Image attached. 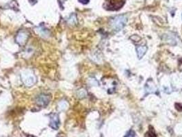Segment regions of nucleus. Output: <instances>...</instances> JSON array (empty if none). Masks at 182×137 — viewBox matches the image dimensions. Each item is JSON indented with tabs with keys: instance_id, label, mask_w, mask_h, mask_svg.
I'll return each mask as SVG.
<instances>
[{
	"instance_id": "3",
	"label": "nucleus",
	"mask_w": 182,
	"mask_h": 137,
	"mask_svg": "<svg viewBox=\"0 0 182 137\" xmlns=\"http://www.w3.org/2000/svg\"><path fill=\"white\" fill-rule=\"evenodd\" d=\"M49 101H50V97L48 95L46 94H41L38 95L36 99L37 104L42 107L47 106L49 104Z\"/></svg>"
},
{
	"instance_id": "7",
	"label": "nucleus",
	"mask_w": 182,
	"mask_h": 137,
	"mask_svg": "<svg viewBox=\"0 0 182 137\" xmlns=\"http://www.w3.org/2000/svg\"><path fill=\"white\" fill-rule=\"evenodd\" d=\"M69 106V104H68L67 101H62L58 103V108L61 111H64V110H66Z\"/></svg>"
},
{
	"instance_id": "13",
	"label": "nucleus",
	"mask_w": 182,
	"mask_h": 137,
	"mask_svg": "<svg viewBox=\"0 0 182 137\" xmlns=\"http://www.w3.org/2000/svg\"><path fill=\"white\" fill-rule=\"evenodd\" d=\"M176 109L179 111H182V103H177L175 104Z\"/></svg>"
},
{
	"instance_id": "14",
	"label": "nucleus",
	"mask_w": 182,
	"mask_h": 137,
	"mask_svg": "<svg viewBox=\"0 0 182 137\" xmlns=\"http://www.w3.org/2000/svg\"><path fill=\"white\" fill-rule=\"evenodd\" d=\"M78 1L82 4H87L89 3L90 0H78Z\"/></svg>"
},
{
	"instance_id": "6",
	"label": "nucleus",
	"mask_w": 182,
	"mask_h": 137,
	"mask_svg": "<svg viewBox=\"0 0 182 137\" xmlns=\"http://www.w3.org/2000/svg\"><path fill=\"white\" fill-rule=\"evenodd\" d=\"M146 51H147V47L143 45H140L136 47V52H137L138 57L139 59H141L142 57L145 54Z\"/></svg>"
},
{
	"instance_id": "11",
	"label": "nucleus",
	"mask_w": 182,
	"mask_h": 137,
	"mask_svg": "<svg viewBox=\"0 0 182 137\" xmlns=\"http://www.w3.org/2000/svg\"><path fill=\"white\" fill-rule=\"evenodd\" d=\"M124 137H135V133H134L133 130H130V131L126 134V136Z\"/></svg>"
},
{
	"instance_id": "12",
	"label": "nucleus",
	"mask_w": 182,
	"mask_h": 137,
	"mask_svg": "<svg viewBox=\"0 0 182 137\" xmlns=\"http://www.w3.org/2000/svg\"><path fill=\"white\" fill-rule=\"evenodd\" d=\"M130 39H132V40H133L134 41H135V42H137V41H138L140 39V37L138 36H136V35H134V36H132Z\"/></svg>"
},
{
	"instance_id": "5",
	"label": "nucleus",
	"mask_w": 182,
	"mask_h": 137,
	"mask_svg": "<svg viewBox=\"0 0 182 137\" xmlns=\"http://www.w3.org/2000/svg\"><path fill=\"white\" fill-rule=\"evenodd\" d=\"M28 39V34L25 32H20L16 36V40L19 45H23Z\"/></svg>"
},
{
	"instance_id": "8",
	"label": "nucleus",
	"mask_w": 182,
	"mask_h": 137,
	"mask_svg": "<svg viewBox=\"0 0 182 137\" xmlns=\"http://www.w3.org/2000/svg\"><path fill=\"white\" fill-rule=\"evenodd\" d=\"M69 24H77V17L75 14H72V15L70 16V18L69 19Z\"/></svg>"
},
{
	"instance_id": "2",
	"label": "nucleus",
	"mask_w": 182,
	"mask_h": 137,
	"mask_svg": "<svg viewBox=\"0 0 182 137\" xmlns=\"http://www.w3.org/2000/svg\"><path fill=\"white\" fill-rule=\"evenodd\" d=\"M22 82L26 86H32L36 82V78L33 73L30 71H25L21 74Z\"/></svg>"
},
{
	"instance_id": "9",
	"label": "nucleus",
	"mask_w": 182,
	"mask_h": 137,
	"mask_svg": "<svg viewBox=\"0 0 182 137\" xmlns=\"http://www.w3.org/2000/svg\"><path fill=\"white\" fill-rule=\"evenodd\" d=\"M86 94H87V93H86V91L84 90V89H80L77 92L78 97H80V98H83V97H86Z\"/></svg>"
},
{
	"instance_id": "4",
	"label": "nucleus",
	"mask_w": 182,
	"mask_h": 137,
	"mask_svg": "<svg viewBox=\"0 0 182 137\" xmlns=\"http://www.w3.org/2000/svg\"><path fill=\"white\" fill-rule=\"evenodd\" d=\"M49 126L53 130H58L60 126L59 116L58 114L52 113L50 115V123Z\"/></svg>"
},
{
	"instance_id": "10",
	"label": "nucleus",
	"mask_w": 182,
	"mask_h": 137,
	"mask_svg": "<svg viewBox=\"0 0 182 137\" xmlns=\"http://www.w3.org/2000/svg\"><path fill=\"white\" fill-rule=\"evenodd\" d=\"M145 137H156V132L153 129H150L149 131L146 132L145 134Z\"/></svg>"
},
{
	"instance_id": "1",
	"label": "nucleus",
	"mask_w": 182,
	"mask_h": 137,
	"mask_svg": "<svg viewBox=\"0 0 182 137\" xmlns=\"http://www.w3.org/2000/svg\"><path fill=\"white\" fill-rule=\"evenodd\" d=\"M127 17L125 15H119L111 20V26L115 31H120L125 26Z\"/></svg>"
}]
</instances>
